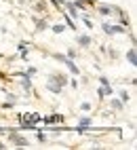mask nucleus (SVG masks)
Masks as SVG:
<instances>
[{"label":"nucleus","mask_w":137,"mask_h":150,"mask_svg":"<svg viewBox=\"0 0 137 150\" xmlns=\"http://www.w3.org/2000/svg\"><path fill=\"white\" fill-rule=\"evenodd\" d=\"M65 85H67V76L65 74H51L46 78V89L51 93H55V95H59Z\"/></svg>","instance_id":"f257e3e1"},{"label":"nucleus","mask_w":137,"mask_h":150,"mask_svg":"<svg viewBox=\"0 0 137 150\" xmlns=\"http://www.w3.org/2000/svg\"><path fill=\"white\" fill-rule=\"evenodd\" d=\"M101 28H103V32L107 36H116V34H126L129 32V28L122 25V23H103Z\"/></svg>","instance_id":"f03ea898"},{"label":"nucleus","mask_w":137,"mask_h":150,"mask_svg":"<svg viewBox=\"0 0 137 150\" xmlns=\"http://www.w3.org/2000/svg\"><path fill=\"white\" fill-rule=\"evenodd\" d=\"M55 57H57V62H61V64H63L67 70H70V72H72L74 76H78V74H80V70H78V66L74 64V59H70L67 55H61V53H57Z\"/></svg>","instance_id":"7ed1b4c3"},{"label":"nucleus","mask_w":137,"mask_h":150,"mask_svg":"<svg viewBox=\"0 0 137 150\" xmlns=\"http://www.w3.org/2000/svg\"><path fill=\"white\" fill-rule=\"evenodd\" d=\"M95 8H97V13L99 15H114V11H116V6H110V4H93Z\"/></svg>","instance_id":"20e7f679"},{"label":"nucleus","mask_w":137,"mask_h":150,"mask_svg":"<svg viewBox=\"0 0 137 150\" xmlns=\"http://www.w3.org/2000/svg\"><path fill=\"white\" fill-rule=\"evenodd\" d=\"M40 121H42L44 125H51V123H59V125H61V123H63V114H57V112H55V114H51V116L40 118Z\"/></svg>","instance_id":"39448f33"},{"label":"nucleus","mask_w":137,"mask_h":150,"mask_svg":"<svg viewBox=\"0 0 137 150\" xmlns=\"http://www.w3.org/2000/svg\"><path fill=\"white\" fill-rule=\"evenodd\" d=\"M8 139H11L13 144H17L19 148H27V139L19 137V133H8Z\"/></svg>","instance_id":"423d86ee"},{"label":"nucleus","mask_w":137,"mask_h":150,"mask_svg":"<svg viewBox=\"0 0 137 150\" xmlns=\"http://www.w3.org/2000/svg\"><path fill=\"white\" fill-rule=\"evenodd\" d=\"M44 30H48V21L42 17V19H36V32H44Z\"/></svg>","instance_id":"0eeeda50"},{"label":"nucleus","mask_w":137,"mask_h":150,"mask_svg":"<svg viewBox=\"0 0 137 150\" xmlns=\"http://www.w3.org/2000/svg\"><path fill=\"white\" fill-rule=\"evenodd\" d=\"M126 59H129V64H131V66L137 64V51H135V47L129 49V53H126Z\"/></svg>","instance_id":"6e6552de"},{"label":"nucleus","mask_w":137,"mask_h":150,"mask_svg":"<svg viewBox=\"0 0 137 150\" xmlns=\"http://www.w3.org/2000/svg\"><path fill=\"white\" fill-rule=\"evenodd\" d=\"M61 13H63V19H65V25L70 28V30H74V32H76V23H74V19H72L70 15H65V11H61Z\"/></svg>","instance_id":"1a4fd4ad"},{"label":"nucleus","mask_w":137,"mask_h":150,"mask_svg":"<svg viewBox=\"0 0 137 150\" xmlns=\"http://www.w3.org/2000/svg\"><path fill=\"white\" fill-rule=\"evenodd\" d=\"M110 106H112L114 110H122V108H124V104L120 102V99H114V97H110Z\"/></svg>","instance_id":"9d476101"},{"label":"nucleus","mask_w":137,"mask_h":150,"mask_svg":"<svg viewBox=\"0 0 137 150\" xmlns=\"http://www.w3.org/2000/svg\"><path fill=\"white\" fill-rule=\"evenodd\" d=\"M48 28H51L55 34H61L63 30H65V25H61V23H55V25H48Z\"/></svg>","instance_id":"9b49d317"},{"label":"nucleus","mask_w":137,"mask_h":150,"mask_svg":"<svg viewBox=\"0 0 137 150\" xmlns=\"http://www.w3.org/2000/svg\"><path fill=\"white\" fill-rule=\"evenodd\" d=\"M78 42H80L82 47H89L91 45V38L89 36H78Z\"/></svg>","instance_id":"f8f14e48"},{"label":"nucleus","mask_w":137,"mask_h":150,"mask_svg":"<svg viewBox=\"0 0 137 150\" xmlns=\"http://www.w3.org/2000/svg\"><path fill=\"white\" fill-rule=\"evenodd\" d=\"M118 95H120V102H122V104H126V102H131V95L126 93V91H120Z\"/></svg>","instance_id":"ddd939ff"},{"label":"nucleus","mask_w":137,"mask_h":150,"mask_svg":"<svg viewBox=\"0 0 137 150\" xmlns=\"http://www.w3.org/2000/svg\"><path fill=\"white\" fill-rule=\"evenodd\" d=\"M93 121H91V118L89 116H84V118H80V121H78V125H80V127H89Z\"/></svg>","instance_id":"4468645a"},{"label":"nucleus","mask_w":137,"mask_h":150,"mask_svg":"<svg viewBox=\"0 0 137 150\" xmlns=\"http://www.w3.org/2000/svg\"><path fill=\"white\" fill-rule=\"evenodd\" d=\"M34 8H36V11H38V13H44V11H46V2H44V0H42V2H38V4H36Z\"/></svg>","instance_id":"2eb2a0df"},{"label":"nucleus","mask_w":137,"mask_h":150,"mask_svg":"<svg viewBox=\"0 0 137 150\" xmlns=\"http://www.w3.org/2000/svg\"><path fill=\"white\" fill-rule=\"evenodd\" d=\"M36 137H38V142H40V144H44V142H46V135H44L42 131H38V133H36Z\"/></svg>","instance_id":"dca6fc26"},{"label":"nucleus","mask_w":137,"mask_h":150,"mask_svg":"<svg viewBox=\"0 0 137 150\" xmlns=\"http://www.w3.org/2000/svg\"><path fill=\"white\" fill-rule=\"evenodd\" d=\"M80 110H84V112H86V110H91V104L89 102H82L80 104Z\"/></svg>","instance_id":"f3484780"},{"label":"nucleus","mask_w":137,"mask_h":150,"mask_svg":"<svg viewBox=\"0 0 137 150\" xmlns=\"http://www.w3.org/2000/svg\"><path fill=\"white\" fill-rule=\"evenodd\" d=\"M99 83H101L103 87H105V85H110V81H107V78H105V76H99Z\"/></svg>","instance_id":"a211bd4d"},{"label":"nucleus","mask_w":137,"mask_h":150,"mask_svg":"<svg viewBox=\"0 0 137 150\" xmlns=\"http://www.w3.org/2000/svg\"><path fill=\"white\" fill-rule=\"evenodd\" d=\"M67 57H70V59H74V57H76V51H74V49H70V51H67Z\"/></svg>","instance_id":"6ab92c4d"},{"label":"nucleus","mask_w":137,"mask_h":150,"mask_svg":"<svg viewBox=\"0 0 137 150\" xmlns=\"http://www.w3.org/2000/svg\"><path fill=\"white\" fill-rule=\"evenodd\" d=\"M36 72H38V70H36V68H27V74H30V76H34Z\"/></svg>","instance_id":"aec40b11"}]
</instances>
